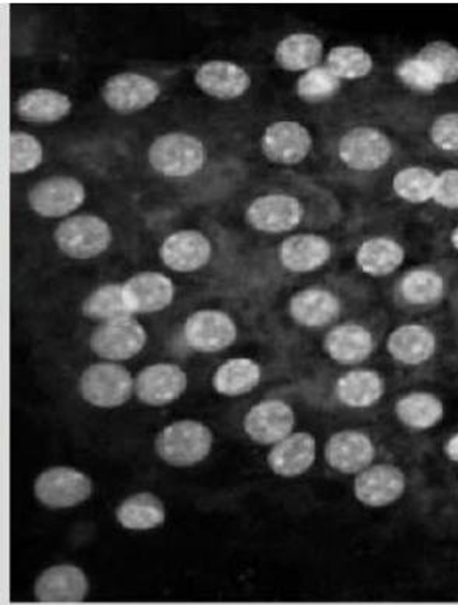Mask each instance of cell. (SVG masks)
Here are the masks:
<instances>
[{
	"instance_id": "cell-23",
	"label": "cell",
	"mask_w": 458,
	"mask_h": 605,
	"mask_svg": "<svg viewBox=\"0 0 458 605\" xmlns=\"http://www.w3.org/2000/svg\"><path fill=\"white\" fill-rule=\"evenodd\" d=\"M288 311L298 325L318 329L339 318L341 303L339 296L328 289L307 288L292 296Z\"/></svg>"
},
{
	"instance_id": "cell-16",
	"label": "cell",
	"mask_w": 458,
	"mask_h": 605,
	"mask_svg": "<svg viewBox=\"0 0 458 605\" xmlns=\"http://www.w3.org/2000/svg\"><path fill=\"white\" fill-rule=\"evenodd\" d=\"M437 347L438 341L434 331L422 323L397 326L386 337V352L401 366L418 367L429 363Z\"/></svg>"
},
{
	"instance_id": "cell-11",
	"label": "cell",
	"mask_w": 458,
	"mask_h": 605,
	"mask_svg": "<svg viewBox=\"0 0 458 605\" xmlns=\"http://www.w3.org/2000/svg\"><path fill=\"white\" fill-rule=\"evenodd\" d=\"M304 217L303 203L295 195L275 193L258 197L247 209V222L262 233H285L298 227Z\"/></svg>"
},
{
	"instance_id": "cell-28",
	"label": "cell",
	"mask_w": 458,
	"mask_h": 605,
	"mask_svg": "<svg viewBox=\"0 0 458 605\" xmlns=\"http://www.w3.org/2000/svg\"><path fill=\"white\" fill-rule=\"evenodd\" d=\"M73 110V101L55 89H32L22 94L17 104L19 118L32 123H54Z\"/></svg>"
},
{
	"instance_id": "cell-21",
	"label": "cell",
	"mask_w": 458,
	"mask_h": 605,
	"mask_svg": "<svg viewBox=\"0 0 458 605\" xmlns=\"http://www.w3.org/2000/svg\"><path fill=\"white\" fill-rule=\"evenodd\" d=\"M209 239L195 229L174 233L161 246V259L168 269L179 273L195 272L206 266L211 258Z\"/></svg>"
},
{
	"instance_id": "cell-34",
	"label": "cell",
	"mask_w": 458,
	"mask_h": 605,
	"mask_svg": "<svg viewBox=\"0 0 458 605\" xmlns=\"http://www.w3.org/2000/svg\"><path fill=\"white\" fill-rule=\"evenodd\" d=\"M437 174L423 165L401 169L393 176V191L401 201L412 205H423L434 201Z\"/></svg>"
},
{
	"instance_id": "cell-43",
	"label": "cell",
	"mask_w": 458,
	"mask_h": 605,
	"mask_svg": "<svg viewBox=\"0 0 458 605\" xmlns=\"http://www.w3.org/2000/svg\"><path fill=\"white\" fill-rule=\"evenodd\" d=\"M446 457L454 464H458V432L449 437V441L445 445Z\"/></svg>"
},
{
	"instance_id": "cell-5",
	"label": "cell",
	"mask_w": 458,
	"mask_h": 605,
	"mask_svg": "<svg viewBox=\"0 0 458 605\" xmlns=\"http://www.w3.org/2000/svg\"><path fill=\"white\" fill-rule=\"evenodd\" d=\"M133 390V377L118 364H94L81 375V397L96 408H119L130 400Z\"/></svg>"
},
{
	"instance_id": "cell-10",
	"label": "cell",
	"mask_w": 458,
	"mask_h": 605,
	"mask_svg": "<svg viewBox=\"0 0 458 605\" xmlns=\"http://www.w3.org/2000/svg\"><path fill=\"white\" fill-rule=\"evenodd\" d=\"M184 341L195 352L217 353L238 339V326L221 311H198L184 323Z\"/></svg>"
},
{
	"instance_id": "cell-2",
	"label": "cell",
	"mask_w": 458,
	"mask_h": 605,
	"mask_svg": "<svg viewBox=\"0 0 458 605\" xmlns=\"http://www.w3.org/2000/svg\"><path fill=\"white\" fill-rule=\"evenodd\" d=\"M394 145L392 139L377 127L360 126L349 129L339 139L337 156L344 165L356 172H378L392 161Z\"/></svg>"
},
{
	"instance_id": "cell-1",
	"label": "cell",
	"mask_w": 458,
	"mask_h": 605,
	"mask_svg": "<svg viewBox=\"0 0 458 605\" xmlns=\"http://www.w3.org/2000/svg\"><path fill=\"white\" fill-rule=\"evenodd\" d=\"M156 453L174 467H190L208 457L212 449V432L195 420L168 424L156 437Z\"/></svg>"
},
{
	"instance_id": "cell-35",
	"label": "cell",
	"mask_w": 458,
	"mask_h": 605,
	"mask_svg": "<svg viewBox=\"0 0 458 605\" xmlns=\"http://www.w3.org/2000/svg\"><path fill=\"white\" fill-rule=\"evenodd\" d=\"M83 314L94 321H115L120 317H131L129 304L123 296V284H107L96 289L83 302Z\"/></svg>"
},
{
	"instance_id": "cell-18",
	"label": "cell",
	"mask_w": 458,
	"mask_h": 605,
	"mask_svg": "<svg viewBox=\"0 0 458 605\" xmlns=\"http://www.w3.org/2000/svg\"><path fill=\"white\" fill-rule=\"evenodd\" d=\"M89 592L83 570L74 565H56L37 577L35 596L43 604H78Z\"/></svg>"
},
{
	"instance_id": "cell-19",
	"label": "cell",
	"mask_w": 458,
	"mask_h": 605,
	"mask_svg": "<svg viewBox=\"0 0 458 605\" xmlns=\"http://www.w3.org/2000/svg\"><path fill=\"white\" fill-rule=\"evenodd\" d=\"M377 345L373 331L360 323L336 326L325 337L326 353L341 366H359L366 363L373 355Z\"/></svg>"
},
{
	"instance_id": "cell-32",
	"label": "cell",
	"mask_w": 458,
	"mask_h": 605,
	"mask_svg": "<svg viewBox=\"0 0 458 605\" xmlns=\"http://www.w3.org/2000/svg\"><path fill=\"white\" fill-rule=\"evenodd\" d=\"M118 521L131 531H148L164 525L165 509L156 495L142 491L127 498L116 512Z\"/></svg>"
},
{
	"instance_id": "cell-40",
	"label": "cell",
	"mask_w": 458,
	"mask_h": 605,
	"mask_svg": "<svg viewBox=\"0 0 458 605\" xmlns=\"http://www.w3.org/2000/svg\"><path fill=\"white\" fill-rule=\"evenodd\" d=\"M396 77L404 83L411 91L419 94H432L440 88L441 83L437 74L426 62L418 56L404 60L396 67Z\"/></svg>"
},
{
	"instance_id": "cell-8",
	"label": "cell",
	"mask_w": 458,
	"mask_h": 605,
	"mask_svg": "<svg viewBox=\"0 0 458 605\" xmlns=\"http://www.w3.org/2000/svg\"><path fill=\"white\" fill-rule=\"evenodd\" d=\"M407 488L403 469L392 464L370 465L356 475L355 495L360 505L382 509L394 505Z\"/></svg>"
},
{
	"instance_id": "cell-25",
	"label": "cell",
	"mask_w": 458,
	"mask_h": 605,
	"mask_svg": "<svg viewBox=\"0 0 458 605\" xmlns=\"http://www.w3.org/2000/svg\"><path fill=\"white\" fill-rule=\"evenodd\" d=\"M317 457V442L309 432H295L284 441L275 443L269 454V465L276 475L302 476L314 465Z\"/></svg>"
},
{
	"instance_id": "cell-30",
	"label": "cell",
	"mask_w": 458,
	"mask_h": 605,
	"mask_svg": "<svg viewBox=\"0 0 458 605\" xmlns=\"http://www.w3.org/2000/svg\"><path fill=\"white\" fill-rule=\"evenodd\" d=\"M394 415L413 431H429L445 419V404L437 395L412 392L394 404Z\"/></svg>"
},
{
	"instance_id": "cell-29",
	"label": "cell",
	"mask_w": 458,
	"mask_h": 605,
	"mask_svg": "<svg viewBox=\"0 0 458 605\" xmlns=\"http://www.w3.org/2000/svg\"><path fill=\"white\" fill-rule=\"evenodd\" d=\"M405 259L404 247L397 240L378 236L360 244L356 262L366 276L381 278L392 276Z\"/></svg>"
},
{
	"instance_id": "cell-33",
	"label": "cell",
	"mask_w": 458,
	"mask_h": 605,
	"mask_svg": "<svg viewBox=\"0 0 458 605\" xmlns=\"http://www.w3.org/2000/svg\"><path fill=\"white\" fill-rule=\"evenodd\" d=\"M261 367L247 358L229 359L214 375V389L225 397L251 392L261 382Z\"/></svg>"
},
{
	"instance_id": "cell-44",
	"label": "cell",
	"mask_w": 458,
	"mask_h": 605,
	"mask_svg": "<svg viewBox=\"0 0 458 605\" xmlns=\"http://www.w3.org/2000/svg\"><path fill=\"white\" fill-rule=\"evenodd\" d=\"M450 244H452V247L458 251V225L454 228V231L450 233Z\"/></svg>"
},
{
	"instance_id": "cell-24",
	"label": "cell",
	"mask_w": 458,
	"mask_h": 605,
	"mask_svg": "<svg viewBox=\"0 0 458 605\" xmlns=\"http://www.w3.org/2000/svg\"><path fill=\"white\" fill-rule=\"evenodd\" d=\"M280 261L294 273H309L321 269L332 257V246L318 235H295L280 246Z\"/></svg>"
},
{
	"instance_id": "cell-12",
	"label": "cell",
	"mask_w": 458,
	"mask_h": 605,
	"mask_svg": "<svg viewBox=\"0 0 458 605\" xmlns=\"http://www.w3.org/2000/svg\"><path fill=\"white\" fill-rule=\"evenodd\" d=\"M101 96L111 110L120 115H131L155 104L161 96V86L145 75L123 73L105 83Z\"/></svg>"
},
{
	"instance_id": "cell-3",
	"label": "cell",
	"mask_w": 458,
	"mask_h": 605,
	"mask_svg": "<svg viewBox=\"0 0 458 605\" xmlns=\"http://www.w3.org/2000/svg\"><path fill=\"white\" fill-rule=\"evenodd\" d=\"M205 158L200 139L187 133L163 134L149 149L150 165L167 179H187L197 174Z\"/></svg>"
},
{
	"instance_id": "cell-6",
	"label": "cell",
	"mask_w": 458,
	"mask_h": 605,
	"mask_svg": "<svg viewBox=\"0 0 458 605\" xmlns=\"http://www.w3.org/2000/svg\"><path fill=\"white\" fill-rule=\"evenodd\" d=\"M35 495L48 509H69L91 498L92 483L75 468H48L37 476Z\"/></svg>"
},
{
	"instance_id": "cell-4",
	"label": "cell",
	"mask_w": 458,
	"mask_h": 605,
	"mask_svg": "<svg viewBox=\"0 0 458 605\" xmlns=\"http://www.w3.org/2000/svg\"><path fill=\"white\" fill-rule=\"evenodd\" d=\"M112 240L110 225L92 214L74 216L58 225L55 242L66 257L91 259L99 257Z\"/></svg>"
},
{
	"instance_id": "cell-31",
	"label": "cell",
	"mask_w": 458,
	"mask_h": 605,
	"mask_svg": "<svg viewBox=\"0 0 458 605\" xmlns=\"http://www.w3.org/2000/svg\"><path fill=\"white\" fill-rule=\"evenodd\" d=\"M323 41L320 37L310 35V33H294V35L285 36L277 44L275 58L277 65L291 73L298 71H310L318 66L321 62Z\"/></svg>"
},
{
	"instance_id": "cell-14",
	"label": "cell",
	"mask_w": 458,
	"mask_h": 605,
	"mask_svg": "<svg viewBox=\"0 0 458 605\" xmlns=\"http://www.w3.org/2000/svg\"><path fill=\"white\" fill-rule=\"evenodd\" d=\"M325 457L341 475H359L373 464L377 446L366 432L340 431L326 443Z\"/></svg>"
},
{
	"instance_id": "cell-7",
	"label": "cell",
	"mask_w": 458,
	"mask_h": 605,
	"mask_svg": "<svg viewBox=\"0 0 458 605\" xmlns=\"http://www.w3.org/2000/svg\"><path fill=\"white\" fill-rule=\"evenodd\" d=\"M148 333L133 317H120L105 322L94 331L89 345L100 358L127 360L134 358L145 347Z\"/></svg>"
},
{
	"instance_id": "cell-9",
	"label": "cell",
	"mask_w": 458,
	"mask_h": 605,
	"mask_svg": "<svg viewBox=\"0 0 458 605\" xmlns=\"http://www.w3.org/2000/svg\"><path fill=\"white\" fill-rule=\"evenodd\" d=\"M85 186L73 176H52L32 187L29 203L41 217H65L85 202Z\"/></svg>"
},
{
	"instance_id": "cell-37",
	"label": "cell",
	"mask_w": 458,
	"mask_h": 605,
	"mask_svg": "<svg viewBox=\"0 0 458 605\" xmlns=\"http://www.w3.org/2000/svg\"><path fill=\"white\" fill-rule=\"evenodd\" d=\"M341 80L326 66L307 71L296 83V94L307 104H323L340 91Z\"/></svg>"
},
{
	"instance_id": "cell-41",
	"label": "cell",
	"mask_w": 458,
	"mask_h": 605,
	"mask_svg": "<svg viewBox=\"0 0 458 605\" xmlns=\"http://www.w3.org/2000/svg\"><path fill=\"white\" fill-rule=\"evenodd\" d=\"M430 141L441 152H458V112L435 119L430 127Z\"/></svg>"
},
{
	"instance_id": "cell-15",
	"label": "cell",
	"mask_w": 458,
	"mask_h": 605,
	"mask_svg": "<svg viewBox=\"0 0 458 605\" xmlns=\"http://www.w3.org/2000/svg\"><path fill=\"white\" fill-rule=\"evenodd\" d=\"M246 432L259 445H275L292 434L295 413L291 406L280 400H265L247 413Z\"/></svg>"
},
{
	"instance_id": "cell-17",
	"label": "cell",
	"mask_w": 458,
	"mask_h": 605,
	"mask_svg": "<svg viewBox=\"0 0 458 605\" xmlns=\"http://www.w3.org/2000/svg\"><path fill=\"white\" fill-rule=\"evenodd\" d=\"M187 387V375L175 364H155L138 375L134 390L139 400L149 406L174 403Z\"/></svg>"
},
{
	"instance_id": "cell-38",
	"label": "cell",
	"mask_w": 458,
	"mask_h": 605,
	"mask_svg": "<svg viewBox=\"0 0 458 605\" xmlns=\"http://www.w3.org/2000/svg\"><path fill=\"white\" fill-rule=\"evenodd\" d=\"M416 56L434 69L441 86L458 82V48L448 41H432Z\"/></svg>"
},
{
	"instance_id": "cell-27",
	"label": "cell",
	"mask_w": 458,
	"mask_h": 605,
	"mask_svg": "<svg viewBox=\"0 0 458 605\" xmlns=\"http://www.w3.org/2000/svg\"><path fill=\"white\" fill-rule=\"evenodd\" d=\"M401 302L413 307H427L440 303L446 295V280L432 267H416L405 273L396 285Z\"/></svg>"
},
{
	"instance_id": "cell-22",
	"label": "cell",
	"mask_w": 458,
	"mask_h": 605,
	"mask_svg": "<svg viewBox=\"0 0 458 605\" xmlns=\"http://www.w3.org/2000/svg\"><path fill=\"white\" fill-rule=\"evenodd\" d=\"M195 83L203 93L220 100H232L250 89L251 78L242 66L231 62L205 63L195 73Z\"/></svg>"
},
{
	"instance_id": "cell-20",
	"label": "cell",
	"mask_w": 458,
	"mask_h": 605,
	"mask_svg": "<svg viewBox=\"0 0 458 605\" xmlns=\"http://www.w3.org/2000/svg\"><path fill=\"white\" fill-rule=\"evenodd\" d=\"M123 296L133 314H152L171 306L175 284L163 273L141 272L123 284Z\"/></svg>"
},
{
	"instance_id": "cell-26",
	"label": "cell",
	"mask_w": 458,
	"mask_h": 605,
	"mask_svg": "<svg viewBox=\"0 0 458 605\" xmlns=\"http://www.w3.org/2000/svg\"><path fill=\"white\" fill-rule=\"evenodd\" d=\"M336 395L349 409H370L385 395L384 378L374 370L356 368L341 375L336 385Z\"/></svg>"
},
{
	"instance_id": "cell-39",
	"label": "cell",
	"mask_w": 458,
	"mask_h": 605,
	"mask_svg": "<svg viewBox=\"0 0 458 605\" xmlns=\"http://www.w3.org/2000/svg\"><path fill=\"white\" fill-rule=\"evenodd\" d=\"M43 145L33 134L24 131H13L10 134V172L11 174H28L43 163Z\"/></svg>"
},
{
	"instance_id": "cell-36",
	"label": "cell",
	"mask_w": 458,
	"mask_h": 605,
	"mask_svg": "<svg viewBox=\"0 0 458 605\" xmlns=\"http://www.w3.org/2000/svg\"><path fill=\"white\" fill-rule=\"evenodd\" d=\"M326 67L340 80H359L373 71L374 62L366 48L358 46L334 47L326 58Z\"/></svg>"
},
{
	"instance_id": "cell-42",
	"label": "cell",
	"mask_w": 458,
	"mask_h": 605,
	"mask_svg": "<svg viewBox=\"0 0 458 605\" xmlns=\"http://www.w3.org/2000/svg\"><path fill=\"white\" fill-rule=\"evenodd\" d=\"M434 202L446 209H458V169H448L437 176Z\"/></svg>"
},
{
	"instance_id": "cell-13",
	"label": "cell",
	"mask_w": 458,
	"mask_h": 605,
	"mask_svg": "<svg viewBox=\"0 0 458 605\" xmlns=\"http://www.w3.org/2000/svg\"><path fill=\"white\" fill-rule=\"evenodd\" d=\"M261 149L272 163L294 165L309 155L312 137L302 123L280 120L266 127L262 134Z\"/></svg>"
}]
</instances>
